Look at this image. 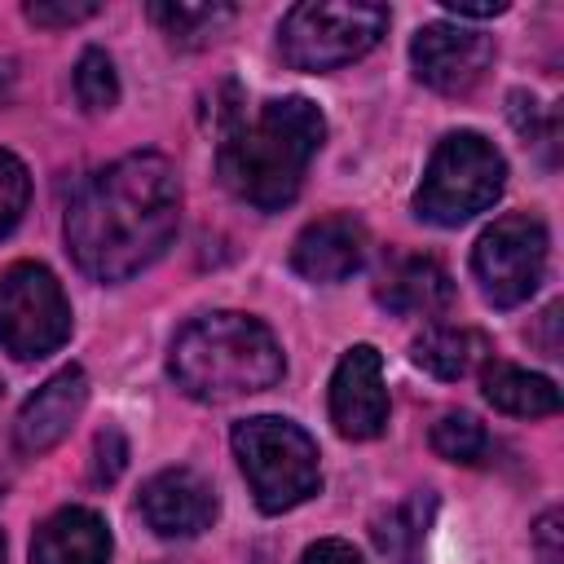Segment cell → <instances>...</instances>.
Segmentation results:
<instances>
[{"mask_svg":"<svg viewBox=\"0 0 564 564\" xmlns=\"http://www.w3.org/2000/svg\"><path fill=\"white\" fill-rule=\"evenodd\" d=\"M181 220V181L163 154H123L93 172L66 207V247L97 282L150 269Z\"/></svg>","mask_w":564,"mask_h":564,"instance_id":"6da1fadb","label":"cell"},{"mask_svg":"<svg viewBox=\"0 0 564 564\" xmlns=\"http://www.w3.org/2000/svg\"><path fill=\"white\" fill-rule=\"evenodd\" d=\"M322 137L326 119L308 97H278L225 132L216 172L225 189L247 207L278 212L300 194L304 172L322 150Z\"/></svg>","mask_w":564,"mask_h":564,"instance_id":"7a4b0ae2","label":"cell"},{"mask_svg":"<svg viewBox=\"0 0 564 564\" xmlns=\"http://www.w3.org/2000/svg\"><path fill=\"white\" fill-rule=\"evenodd\" d=\"M167 370L181 392L194 401H238L264 392L282 379V344L260 317L247 313H207L194 317L167 352Z\"/></svg>","mask_w":564,"mask_h":564,"instance_id":"3957f363","label":"cell"},{"mask_svg":"<svg viewBox=\"0 0 564 564\" xmlns=\"http://www.w3.org/2000/svg\"><path fill=\"white\" fill-rule=\"evenodd\" d=\"M234 454L256 494V507L269 516L300 507L322 485L317 441L291 419L256 414V419L234 423Z\"/></svg>","mask_w":564,"mask_h":564,"instance_id":"277c9868","label":"cell"},{"mask_svg":"<svg viewBox=\"0 0 564 564\" xmlns=\"http://www.w3.org/2000/svg\"><path fill=\"white\" fill-rule=\"evenodd\" d=\"M507 185V163L480 132H449L427 159V172L414 194V212L432 225H463L476 212L494 207Z\"/></svg>","mask_w":564,"mask_h":564,"instance_id":"5b68a950","label":"cell"},{"mask_svg":"<svg viewBox=\"0 0 564 564\" xmlns=\"http://www.w3.org/2000/svg\"><path fill=\"white\" fill-rule=\"evenodd\" d=\"M388 31V9L383 4H326V0H308L286 9L278 44L286 66L295 70H339L357 57H366L379 35Z\"/></svg>","mask_w":564,"mask_h":564,"instance_id":"8992f818","label":"cell"},{"mask_svg":"<svg viewBox=\"0 0 564 564\" xmlns=\"http://www.w3.org/2000/svg\"><path fill=\"white\" fill-rule=\"evenodd\" d=\"M70 339V304L62 282L35 264H9L0 273V348L18 361L57 352Z\"/></svg>","mask_w":564,"mask_h":564,"instance_id":"52a82bcc","label":"cell"},{"mask_svg":"<svg viewBox=\"0 0 564 564\" xmlns=\"http://www.w3.org/2000/svg\"><path fill=\"white\" fill-rule=\"evenodd\" d=\"M546 225L533 216H502L494 220L476 247H471V273L480 282V295L494 308L524 304L542 273H546Z\"/></svg>","mask_w":564,"mask_h":564,"instance_id":"ba28073f","label":"cell"},{"mask_svg":"<svg viewBox=\"0 0 564 564\" xmlns=\"http://www.w3.org/2000/svg\"><path fill=\"white\" fill-rule=\"evenodd\" d=\"M410 62H414V75L432 93L463 97L485 79L489 62H494V40L485 31H471L458 22H427L410 40Z\"/></svg>","mask_w":564,"mask_h":564,"instance_id":"9c48e42d","label":"cell"},{"mask_svg":"<svg viewBox=\"0 0 564 564\" xmlns=\"http://www.w3.org/2000/svg\"><path fill=\"white\" fill-rule=\"evenodd\" d=\"M330 423L348 441H370L388 427L383 357L370 344H352L330 375Z\"/></svg>","mask_w":564,"mask_h":564,"instance_id":"30bf717a","label":"cell"},{"mask_svg":"<svg viewBox=\"0 0 564 564\" xmlns=\"http://www.w3.org/2000/svg\"><path fill=\"white\" fill-rule=\"evenodd\" d=\"M141 520L159 538H198L216 520V494L212 485L189 467H163L141 485Z\"/></svg>","mask_w":564,"mask_h":564,"instance_id":"8fae6325","label":"cell"},{"mask_svg":"<svg viewBox=\"0 0 564 564\" xmlns=\"http://www.w3.org/2000/svg\"><path fill=\"white\" fill-rule=\"evenodd\" d=\"M84 405H88V375H84V366H62L53 379H44L22 401L18 423H13V445L22 454L53 449L75 427V419L84 414Z\"/></svg>","mask_w":564,"mask_h":564,"instance_id":"7c38bea8","label":"cell"},{"mask_svg":"<svg viewBox=\"0 0 564 564\" xmlns=\"http://www.w3.org/2000/svg\"><path fill=\"white\" fill-rule=\"evenodd\" d=\"M361 260H366V225L344 212L313 220L291 247V269L308 282H344L361 269Z\"/></svg>","mask_w":564,"mask_h":564,"instance_id":"4fadbf2b","label":"cell"},{"mask_svg":"<svg viewBox=\"0 0 564 564\" xmlns=\"http://www.w3.org/2000/svg\"><path fill=\"white\" fill-rule=\"evenodd\" d=\"M31 564H110V529L88 507L53 511L31 538Z\"/></svg>","mask_w":564,"mask_h":564,"instance_id":"5bb4252c","label":"cell"},{"mask_svg":"<svg viewBox=\"0 0 564 564\" xmlns=\"http://www.w3.org/2000/svg\"><path fill=\"white\" fill-rule=\"evenodd\" d=\"M375 300L388 313H401V317H432V313L449 308L454 282H449L441 260H432V256H401V260H392L383 269L379 286H375Z\"/></svg>","mask_w":564,"mask_h":564,"instance_id":"9a60e30c","label":"cell"},{"mask_svg":"<svg viewBox=\"0 0 564 564\" xmlns=\"http://www.w3.org/2000/svg\"><path fill=\"white\" fill-rule=\"evenodd\" d=\"M480 388H485V401L494 410L516 414V419H542V414L560 410V388L546 375L520 370L511 361H489L480 375Z\"/></svg>","mask_w":564,"mask_h":564,"instance_id":"2e32d148","label":"cell"},{"mask_svg":"<svg viewBox=\"0 0 564 564\" xmlns=\"http://www.w3.org/2000/svg\"><path fill=\"white\" fill-rule=\"evenodd\" d=\"M432 516H436V494L419 489L401 502H392L383 516H375L370 524V538L379 546V555L388 564H414L419 551H423V538L432 529Z\"/></svg>","mask_w":564,"mask_h":564,"instance_id":"e0dca14e","label":"cell"},{"mask_svg":"<svg viewBox=\"0 0 564 564\" xmlns=\"http://www.w3.org/2000/svg\"><path fill=\"white\" fill-rule=\"evenodd\" d=\"M410 357L419 370H427L436 379H463L485 357V339L476 330H463V326H427L414 339Z\"/></svg>","mask_w":564,"mask_h":564,"instance_id":"ac0fdd59","label":"cell"},{"mask_svg":"<svg viewBox=\"0 0 564 564\" xmlns=\"http://www.w3.org/2000/svg\"><path fill=\"white\" fill-rule=\"evenodd\" d=\"M150 18L172 48H203L229 26L234 4H150Z\"/></svg>","mask_w":564,"mask_h":564,"instance_id":"d6986e66","label":"cell"},{"mask_svg":"<svg viewBox=\"0 0 564 564\" xmlns=\"http://www.w3.org/2000/svg\"><path fill=\"white\" fill-rule=\"evenodd\" d=\"M432 449H436L441 458H449V463L471 467V463H480V458L489 454V432H485V423H480L476 414L454 410V414H441V419H436V427H432Z\"/></svg>","mask_w":564,"mask_h":564,"instance_id":"ffe728a7","label":"cell"},{"mask_svg":"<svg viewBox=\"0 0 564 564\" xmlns=\"http://www.w3.org/2000/svg\"><path fill=\"white\" fill-rule=\"evenodd\" d=\"M75 97L93 115H101L119 101V75H115V62L101 48H84V57L75 62Z\"/></svg>","mask_w":564,"mask_h":564,"instance_id":"44dd1931","label":"cell"},{"mask_svg":"<svg viewBox=\"0 0 564 564\" xmlns=\"http://www.w3.org/2000/svg\"><path fill=\"white\" fill-rule=\"evenodd\" d=\"M511 106V123H516V132L529 141V145H538V150H546V154H555V110L551 106H542L538 97H529V93H511L507 97Z\"/></svg>","mask_w":564,"mask_h":564,"instance_id":"7402d4cb","label":"cell"},{"mask_svg":"<svg viewBox=\"0 0 564 564\" xmlns=\"http://www.w3.org/2000/svg\"><path fill=\"white\" fill-rule=\"evenodd\" d=\"M26 198H31V176H26V163L9 150H0V238L13 234V225L22 220L26 212Z\"/></svg>","mask_w":564,"mask_h":564,"instance_id":"603a6c76","label":"cell"},{"mask_svg":"<svg viewBox=\"0 0 564 564\" xmlns=\"http://www.w3.org/2000/svg\"><path fill=\"white\" fill-rule=\"evenodd\" d=\"M128 467V441L119 427H101L93 441V480L97 485H115L119 471Z\"/></svg>","mask_w":564,"mask_h":564,"instance_id":"cb8c5ba5","label":"cell"},{"mask_svg":"<svg viewBox=\"0 0 564 564\" xmlns=\"http://www.w3.org/2000/svg\"><path fill=\"white\" fill-rule=\"evenodd\" d=\"M97 13L93 0H31L26 4V18L35 26H75V22H88Z\"/></svg>","mask_w":564,"mask_h":564,"instance_id":"d4e9b609","label":"cell"},{"mask_svg":"<svg viewBox=\"0 0 564 564\" xmlns=\"http://www.w3.org/2000/svg\"><path fill=\"white\" fill-rule=\"evenodd\" d=\"M533 551L538 564H564V529H560V511H542L533 524Z\"/></svg>","mask_w":564,"mask_h":564,"instance_id":"484cf974","label":"cell"},{"mask_svg":"<svg viewBox=\"0 0 564 564\" xmlns=\"http://www.w3.org/2000/svg\"><path fill=\"white\" fill-rule=\"evenodd\" d=\"M300 564H366V560H361V551H357L352 542H344V538H322V542H313V546L300 555Z\"/></svg>","mask_w":564,"mask_h":564,"instance_id":"4316f807","label":"cell"},{"mask_svg":"<svg viewBox=\"0 0 564 564\" xmlns=\"http://www.w3.org/2000/svg\"><path fill=\"white\" fill-rule=\"evenodd\" d=\"M445 13H454V18H494V13H507V4H502V0H494V4H471V0H445Z\"/></svg>","mask_w":564,"mask_h":564,"instance_id":"83f0119b","label":"cell"},{"mask_svg":"<svg viewBox=\"0 0 564 564\" xmlns=\"http://www.w3.org/2000/svg\"><path fill=\"white\" fill-rule=\"evenodd\" d=\"M555 326H560V304H551L542 313V352L546 357H560V339H555Z\"/></svg>","mask_w":564,"mask_h":564,"instance_id":"f1b7e54d","label":"cell"},{"mask_svg":"<svg viewBox=\"0 0 564 564\" xmlns=\"http://www.w3.org/2000/svg\"><path fill=\"white\" fill-rule=\"evenodd\" d=\"M13 97V66L9 62H0V106Z\"/></svg>","mask_w":564,"mask_h":564,"instance_id":"f546056e","label":"cell"},{"mask_svg":"<svg viewBox=\"0 0 564 564\" xmlns=\"http://www.w3.org/2000/svg\"><path fill=\"white\" fill-rule=\"evenodd\" d=\"M0 564H4V533H0Z\"/></svg>","mask_w":564,"mask_h":564,"instance_id":"4dcf8cb0","label":"cell"},{"mask_svg":"<svg viewBox=\"0 0 564 564\" xmlns=\"http://www.w3.org/2000/svg\"><path fill=\"white\" fill-rule=\"evenodd\" d=\"M0 392H4V383H0Z\"/></svg>","mask_w":564,"mask_h":564,"instance_id":"1f68e13d","label":"cell"}]
</instances>
